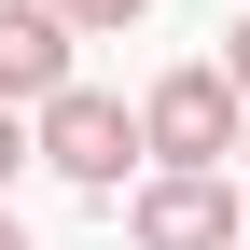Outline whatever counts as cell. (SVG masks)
Returning <instances> with one entry per match:
<instances>
[{
    "mask_svg": "<svg viewBox=\"0 0 250 250\" xmlns=\"http://www.w3.org/2000/svg\"><path fill=\"white\" fill-rule=\"evenodd\" d=\"M236 83L223 70H208V56H195V70H153V98H139V167L153 181H223L236 167Z\"/></svg>",
    "mask_w": 250,
    "mask_h": 250,
    "instance_id": "6da1fadb",
    "label": "cell"
},
{
    "mask_svg": "<svg viewBox=\"0 0 250 250\" xmlns=\"http://www.w3.org/2000/svg\"><path fill=\"white\" fill-rule=\"evenodd\" d=\"M125 250H236V181H139Z\"/></svg>",
    "mask_w": 250,
    "mask_h": 250,
    "instance_id": "3957f363",
    "label": "cell"
},
{
    "mask_svg": "<svg viewBox=\"0 0 250 250\" xmlns=\"http://www.w3.org/2000/svg\"><path fill=\"white\" fill-rule=\"evenodd\" d=\"M236 14H250V0H236Z\"/></svg>",
    "mask_w": 250,
    "mask_h": 250,
    "instance_id": "9c48e42d",
    "label": "cell"
},
{
    "mask_svg": "<svg viewBox=\"0 0 250 250\" xmlns=\"http://www.w3.org/2000/svg\"><path fill=\"white\" fill-rule=\"evenodd\" d=\"M236 250H250V236H236Z\"/></svg>",
    "mask_w": 250,
    "mask_h": 250,
    "instance_id": "30bf717a",
    "label": "cell"
},
{
    "mask_svg": "<svg viewBox=\"0 0 250 250\" xmlns=\"http://www.w3.org/2000/svg\"><path fill=\"white\" fill-rule=\"evenodd\" d=\"M56 83H70V28H56L42 0H0V111L28 125V111L56 98Z\"/></svg>",
    "mask_w": 250,
    "mask_h": 250,
    "instance_id": "277c9868",
    "label": "cell"
},
{
    "mask_svg": "<svg viewBox=\"0 0 250 250\" xmlns=\"http://www.w3.org/2000/svg\"><path fill=\"white\" fill-rule=\"evenodd\" d=\"M14 167H28V125H14V111H0V195H14Z\"/></svg>",
    "mask_w": 250,
    "mask_h": 250,
    "instance_id": "52a82bcc",
    "label": "cell"
},
{
    "mask_svg": "<svg viewBox=\"0 0 250 250\" xmlns=\"http://www.w3.org/2000/svg\"><path fill=\"white\" fill-rule=\"evenodd\" d=\"M42 14H56V28H70V42H125V28H139V14H153V0H42Z\"/></svg>",
    "mask_w": 250,
    "mask_h": 250,
    "instance_id": "5b68a950",
    "label": "cell"
},
{
    "mask_svg": "<svg viewBox=\"0 0 250 250\" xmlns=\"http://www.w3.org/2000/svg\"><path fill=\"white\" fill-rule=\"evenodd\" d=\"M208 70H223V83H236V111H250V14L223 28V56H208Z\"/></svg>",
    "mask_w": 250,
    "mask_h": 250,
    "instance_id": "8992f818",
    "label": "cell"
},
{
    "mask_svg": "<svg viewBox=\"0 0 250 250\" xmlns=\"http://www.w3.org/2000/svg\"><path fill=\"white\" fill-rule=\"evenodd\" d=\"M28 153H42L70 195H125V167H139V111L98 98V83H56V98L28 111Z\"/></svg>",
    "mask_w": 250,
    "mask_h": 250,
    "instance_id": "7a4b0ae2",
    "label": "cell"
},
{
    "mask_svg": "<svg viewBox=\"0 0 250 250\" xmlns=\"http://www.w3.org/2000/svg\"><path fill=\"white\" fill-rule=\"evenodd\" d=\"M0 250H28V223H14V208H0Z\"/></svg>",
    "mask_w": 250,
    "mask_h": 250,
    "instance_id": "ba28073f",
    "label": "cell"
}]
</instances>
